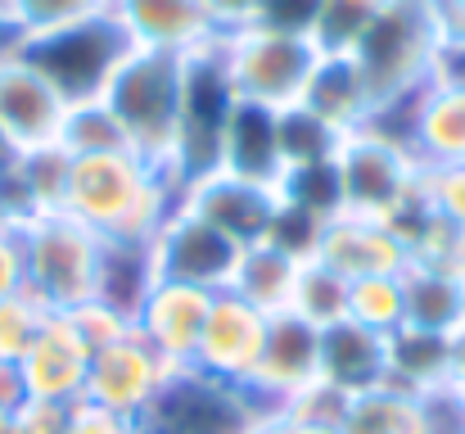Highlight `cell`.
Returning a JSON list of instances; mask_svg holds the SVG:
<instances>
[{"label": "cell", "instance_id": "obj_1", "mask_svg": "<svg viewBox=\"0 0 465 434\" xmlns=\"http://www.w3.org/2000/svg\"><path fill=\"white\" fill-rule=\"evenodd\" d=\"M176 204L181 181L163 163L141 158L136 149L73 158L64 213H73L100 240H154L158 227L176 213Z\"/></svg>", "mask_w": 465, "mask_h": 434}, {"label": "cell", "instance_id": "obj_2", "mask_svg": "<svg viewBox=\"0 0 465 434\" xmlns=\"http://www.w3.org/2000/svg\"><path fill=\"white\" fill-rule=\"evenodd\" d=\"M330 167L339 186V213L380 217L402 236V245L434 213L430 190H425V167L407 154V145H398L375 127L348 132L334 149Z\"/></svg>", "mask_w": 465, "mask_h": 434}, {"label": "cell", "instance_id": "obj_3", "mask_svg": "<svg viewBox=\"0 0 465 434\" xmlns=\"http://www.w3.org/2000/svg\"><path fill=\"white\" fill-rule=\"evenodd\" d=\"M448 50V27L434 0H384L371 32L357 41L352 59L375 91V105H398L439 77ZM375 109V114H380Z\"/></svg>", "mask_w": 465, "mask_h": 434}, {"label": "cell", "instance_id": "obj_4", "mask_svg": "<svg viewBox=\"0 0 465 434\" xmlns=\"http://www.w3.org/2000/svg\"><path fill=\"white\" fill-rule=\"evenodd\" d=\"M181 86H185V55L136 45L100 96L114 109L127 145L141 158L163 163L167 172H172L176 123H181Z\"/></svg>", "mask_w": 465, "mask_h": 434}, {"label": "cell", "instance_id": "obj_5", "mask_svg": "<svg viewBox=\"0 0 465 434\" xmlns=\"http://www.w3.org/2000/svg\"><path fill=\"white\" fill-rule=\"evenodd\" d=\"M132 50H136V41L114 18V9L18 41V55L64 96V105L100 100L104 86L114 82V73L123 68V59Z\"/></svg>", "mask_w": 465, "mask_h": 434}, {"label": "cell", "instance_id": "obj_6", "mask_svg": "<svg viewBox=\"0 0 465 434\" xmlns=\"http://www.w3.org/2000/svg\"><path fill=\"white\" fill-rule=\"evenodd\" d=\"M226 77L235 86V100L262 105V109H290L303 100L312 73L321 64V50L308 32H285V27H240L217 41Z\"/></svg>", "mask_w": 465, "mask_h": 434}, {"label": "cell", "instance_id": "obj_7", "mask_svg": "<svg viewBox=\"0 0 465 434\" xmlns=\"http://www.w3.org/2000/svg\"><path fill=\"white\" fill-rule=\"evenodd\" d=\"M23 240V281L36 303L50 312H73L95 294L100 236L82 227L73 213H41L18 222Z\"/></svg>", "mask_w": 465, "mask_h": 434}, {"label": "cell", "instance_id": "obj_8", "mask_svg": "<svg viewBox=\"0 0 465 434\" xmlns=\"http://www.w3.org/2000/svg\"><path fill=\"white\" fill-rule=\"evenodd\" d=\"M222 41V36H217ZM203 45L185 55V86H181V123H176V149H172V177L190 186L194 177L213 172L222 158V136L235 114V86L226 77L222 50Z\"/></svg>", "mask_w": 465, "mask_h": 434}, {"label": "cell", "instance_id": "obj_9", "mask_svg": "<svg viewBox=\"0 0 465 434\" xmlns=\"http://www.w3.org/2000/svg\"><path fill=\"white\" fill-rule=\"evenodd\" d=\"M267 417L272 412L244 385H226L194 367H181L136 421L141 434H249Z\"/></svg>", "mask_w": 465, "mask_h": 434}, {"label": "cell", "instance_id": "obj_10", "mask_svg": "<svg viewBox=\"0 0 465 434\" xmlns=\"http://www.w3.org/2000/svg\"><path fill=\"white\" fill-rule=\"evenodd\" d=\"M371 127L407 145V154L425 172L465 163V86L452 77H434L425 91L384 105Z\"/></svg>", "mask_w": 465, "mask_h": 434}, {"label": "cell", "instance_id": "obj_11", "mask_svg": "<svg viewBox=\"0 0 465 434\" xmlns=\"http://www.w3.org/2000/svg\"><path fill=\"white\" fill-rule=\"evenodd\" d=\"M172 367L154 344L127 326L118 339H109L104 348L91 353V371H86V403L123 412V417H141L158 399V389L172 380Z\"/></svg>", "mask_w": 465, "mask_h": 434}, {"label": "cell", "instance_id": "obj_12", "mask_svg": "<svg viewBox=\"0 0 465 434\" xmlns=\"http://www.w3.org/2000/svg\"><path fill=\"white\" fill-rule=\"evenodd\" d=\"M181 208L208 222L213 231H222L226 240H235L240 249H249L272 236V222L281 213V186L244 181L235 172L213 167L190 186H181Z\"/></svg>", "mask_w": 465, "mask_h": 434}, {"label": "cell", "instance_id": "obj_13", "mask_svg": "<svg viewBox=\"0 0 465 434\" xmlns=\"http://www.w3.org/2000/svg\"><path fill=\"white\" fill-rule=\"evenodd\" d=\"M154 245V272L158 281H176V286H194L208 294L231 289L235 263H240V245L226 240L222 231H213L208 222H199L194 213H185L176 204V213L158 227Z\"/></svg>", "mask_w": 465, "mask_h": 434}, {"label": "cell", "instance_id": "obj_14", "mask_svg": "<svg viewBox=\"0 0 465 434\" xmlns=\"http://www.w3.org/2000/svg\"><path fill=\"white\" fill-rule=\"evenodd\" d=\"M321 380V330L308 326L294 312L267 317V339H262V358L253 380L244 385L272 417L285 412L290 399H299L308 385Z\"/></svg>", "mask_w": 465, "mask_h": 434}, {"label": "cell", "instance_id": "obj_15", "mask_svg": "<svg viewBox=\"0 0 465 434\" xmlns=\"http://www.w3.org/2000/svg\"><path fill=\"white\" fill-rule=\"evenodd\" d=\"M262 339H267V317L258 308H249L244 298H235L231 289L213 294L208 321L199 330L194 344V371L217 376L226 385H249L262 358Z\"/></svg>", "mask_w": 465, "mask_h": 434}, {"label": "cell", "instance_id": "obj_16", "mask_svg": "<svg viewBox=\"0 0 465 434\" xmlns=\"http://www.w3.org/2000/svg\"><path fill=\"white\" fill-rule=\"evenodd\" d=\"M64 96L14 50L0 59V141L9 149H41L59 145L64 127Z\"/></svg>", "mask_w": 465, "mask_h": 434}, {"label": "cell", "instance_id": "obj_17", "mask_svg": "<svg viewBox=\"0 0 465 434\" xmlns=\"http://www.w3.org/2000/svg\"><path fill=\"white\" fill-rule=\"evenodd\" d=\"M27 399L41 403H82L86 399V371H91V344L77 335V326L68 321V312H50L41 335L32 339V348L18 362Z\"/></svg>", "mask_w": 465, "mask_h": 434}, {"label": "cell", "instance_id": "obj_18", "mask_svg": "<svg viewBox=\"0 0 465 434\" xmlns=\"http://www.w3.org/2000/svg\"><path fill=\"white\" fill-rule=\"evenodd\" d=\"M316 263L334 267L343 281H361V277H384V272H402L407 267V245L402 236L380 222V217H357V213H334L321 236H316Z\"/></svg>", "mask_w": 465, "mask_h": 434}, {"label": "cell", "instance_id": "obj_19", "mask_svg": "<svg viewBox=\"0 0 465 434\" xmlns=\"http://www.w3.org/2000/svg\"><path fill=\"white\" fill-rule=\"evenodd\" d=\"M109 9L127 27V36L145 50L194 55L222 36L203 0H114Z\"/></svg>", "mask_w": 465, "mask_h": 434}, {"label": "cell", "instance_id": "obj_20", "mask_svg": "<svg viewBox=\"0 0 465 434\" xmlns=\"http://www.w3.org/2000/svg\"><path fill=\"white\" fill-rule=\"evenodd\" d=\"M208 308H213V294L208 289L154 281V289L145 294V303L136 312V330L154 344L172 367H190L194 362L199 330L208 321Z\"/></svg>", "mask_w": 465, "mask_h": 434}, {"label": "cell", "instance_id": "obj_21", "mask_svg": "<svg viewBox=\"0 0 465 434\" xmlns=\"http://www.w3.org/2000/svg\"><path fill=\"white\" fill-rule=\"evenodd\" d=\"M321 380L339 394H366L389 380V335H375L357 321L321 330Z\"/></svg>", "mask_w": 465, "mask_h": 434}, {"label": "cell", "instance_id": "obj_22", "mask_svg": "<svg viewBox=\"0 0 465 434\" xmlns=\"http://www.w3.org/2000/svg\"><path fill=\"white\" fill-rule=\"evenodd\" d=\"M299 105H308L312 114L321 123H330L339 136L371 127V118L380 109L375 105V91L361 77V68H357L352 55H321V64H316V73H312V82Z\"/></svg>", "mask_w": 465, "mask_h": 434}, {"label": "cell", "instance_id": "obj_23", "mask_svg": "<svg viewBox=\"0 0 465 434\" xmlns=\"http://www.w3.org/2000/svg\"><path fill=\"white\" fill-rule=\"evenodd\" d=\"M68 177H73V154L64 145L23 149V154H14L9 172L0 177V195L9 199L18 222L23 217H41V213H64Z\"/></svg>", "mask_w": 465, "mask_h": 434}, {"label": "cell", "instance_id": "obj_24", "mask_svg": "<svg viewBox=\"0 0 465 434\" xmlns=\"http://www.w3.org/2000/svg\"><path fill=\"white\" fill-rule=\"evenodd\" d=\"M222 172H235L244 181H262V186H281L285 181V158L276 141V109L262 105H235L226 136H222Z\"/></svg>", "mask_w": 465, "mask_h": 434}, {"label": "cell", "instance_id": "obj_25", "mask_svg": "<svg viewBox=\"0 0 465 434\" xmlns=\"http://www.w3.org/2000/svg\"><path fill=\"white\" fill-rule=\"evenodd\" d=\"M154 245L150 240H100V267H95V303L114 308L136 326V312L145 294L154 289Z\"/></svg>", "mask_w": 465, "mask_h": 434}, {"label": "cell", "instance_id": "obj_26", "mask_svg": "<svg viewBox=\"0 0 465 434\" xmlns=\"http://www.w3.org/2000/svg\"><path fill=\"white\" fill-rule=\"evenodd\" d=\"M299 267L303 258L276 249V245H249L235 263L231 277V294L244 298L249 308H258L262 317H281L294 303V286H299Z\"/></svg>", "mask_w": 465, "mask_h": 434}, {"label": "cell", "instance_id": "obj_27", "mask_svg": "<svg viewBox=\"0 0 465 434\" xmlns=\"http://www.w3.org/2000/svg\"><path fill=\"white\" fill-rule=\"evenodd\" d=\"M452 376V335H434L420 326H402L389 335V380L402 394H425L434 385H448Z\"/></svg>", "mask_w": 465, "mask_h": 434}, {"label": "cell", "instance_id": "obj_28", "mask_svg": "<svg viewBox=\"0 0 465 434\" xmlns=\"http://www.w3.org/2000/svg\"><path fill=\"white\" fill-rule=\"evenodd\" d=\"M402 294H407V326L434 335H457L465 326V277L402 267Z\"/></svg>", "mask_w": 465, "mask_h": 434}, {"label": "cell", "instance_id": "obj_29", "mask_svg": "<svg viewBox=\"0 0 465 434\" xmlns=\"http://www.w3.org/2000/svg\"><path fill=\"white\" fill-rule=\"evenodd\" d=\"M339 430L343 434H425V426H420V399L402 394L393 385L352 394Z\"/></svg>", "mask_w": 465, "mask_h": 434}, {"label": "cell", "instance_id": "obj_30", "mask_svg": "<svg viewBox=\"0 0 465 434\" xmlns=\"http://www.w3.org/2000/svg\"><path fill=\"white\" fill-rule=\"evenodd\" d=\"M276 141H281L285 172H299V167L334 163V149L343 136L330 123H321L308 105H290V109H276Z\"/></svg>", "mask_w": 465, "mask_h": 434}, {"label": "cell", "instance_id": "obj_31", "mask_svg": "<svg viewBox=\"0 0 465 434\" xmlns=\"http://www.w3.org/2000/svg\"><path fill=\"white\" fill-rule=\"evenodd\" d=\"M348 289H352V281H343L334 267L308 258V263L299 267V286H294L290 312L303 317V321L316 326V330L339 326V321H348Z\"/></svg>", "mask_w": 465, "mask_h": 434}, {"label": "cell", "instance_id": "obj_32", "mask_svg": "<svg viewBox=\"0 0 465 434\" xmlns=\"http://www.w3.org/2000/svg\"><path fill=\"white\" fill-rule=\"evenodd\" d=\"M348 321L375 330V335H393L407 326V294H402V272H384V277H361L348 289Z\"/></svg>", "mask_w": 465, "mask_h": 434}, {"label": "cell", "instance_id": "obj_33", "mask_svg": "<svg viewBox=\"0 0 465 434\" xmlns=\"http://www.w3.org/2000/svg\"><path fill=\"white\" fill-rule=\"evenodd\" d=\"M380 9H384V0H321V9L312 18L316 50L321 55H352L357 41L380 18Z\"/></svg>", "mask_w": 465, "mask_h": 434}, {"label": "cell", "instance_id": "obj_34", "mask_svg": "<svg viewBox=\"0 0 465 434\" xmlns=\"http://www.w3.org/2000/svg\"><path fill=\"white\" fill-rule=\"evenodd\" d=\"M59 145L73 154V158H91V154H114V149H132L114 109L104 100H82V105H68L64 114V127H59Z\"/></svg>", "mask_w": 465, "mask_h": 434}, {"label": "cell", "instance_id": "obj_35", "mask_svg": "<svg viewBox=\"0 0 465 434\" xmlns=\"http://www.w3.org/2000/svg\"><path fill=\"white\" fill-rule=\"evenodd\" d=\"M407 267H430V272L465 277V231L452 227L448 217L430 213L411 231V240H407Z\"/></svg>", "mask_w": 465, "mask_h": 434}, {"label": "cell", "instance_id": "obj_36", "mask_svg": "<svg viewBox=\"0 0 465 434\" xmlns=\"http://www.w3.org/2000/svg\"><path fill=\"white\" fill-rule=\"evenodd\" d=\"M109 5H114V0H0V9L14 18V27H18L23 36L68 27V23H77V18L104 14Z\"/></svg>", "mask_w": 465, "mask_h": 434}, {"label": "cell", "instance_id": "obj_37", "mask_svg": "<svg viewBox=\"0 0 465 434\" xmlns=\"http://www.w3.org/2000/svg\"><path fill=\"white\" fill-rule=\"evenodd\" d=\"M45 317H50V308L36 303L27 289L0 298V362H23V353L41 335Z\"/></svg>", "mask_w": 465, "mask_h": 434}, {"label": "cell", "instance_id": "obj_38", "mask_svg": "<svg viewBox=\"0 0 465 434\" xmlns=\"http://www.w3.org/2000/svg\"><path fill=\"white\" fill-rule=\"evenodd\" d=\"M420 426H425V434H465V389H457L452 380L425 389L420 394Z\"/></svg>", "mask_w": 465, "mask_h": 434}, {"label": "cell", "instance_id": "obj_39", "mask_svg": "<svg viewBox=\"0 0 465 434\" xmlns=\"http://www.w3.org/2000/svg\"><path fill=\"white\" fill-rule=\"evenodd\" d=\"M343 412H348V394H339L334 385L316 380V385H308L299 399H290V403H285V412H281V417L316 421V426H339V421H343Z\"/></svg>", "mask_w": 465, "mask_h": 434}, {"label": "cell", "instance_id": "obj_40", "mask_svg": "<svg viewBox=\"0 0 465 434\" xmlns=\"http://www.w3.org/2000/svg\"><path fill=\"white\" fill-rule=\"evenodd\" d=\"M425 190H430L434 213H439V217H448L452 227H461L465 231V163L425 172Z\"/></svg>", "mask_w": 465, "mask_h": 434}, {"label": "cell", "instance_id": "obj_41", "mask_svg": "<svg viewBox=\"0 0 465 434\" xmlns=\"http://www.w3.org/2000/svg\"><path fill=\"white\" fill-rule=\"evenodd\" d=\"M68 321H73V326H77V335L91 344V353H95V348H104L109 339H118V335L132 326L127 317H118L114 308H104V303H95V298H86L82 308H73V312H68Z\"/></svg>", "mask_w": 465, "mask_h": 434}, {"label": "cell", "instance_id": "obj_42", "mask_svg": "<svg viewBox=\"0 0 465 434\" xmlns=\"http://www.w3.org/2000/svg\"><path fill=\"white\" fill-rule=\"evenodd\" d=\"M68 434H141L136 417H123V412H109V408H95V403H73V417H68Z\"/></svg>", "mask_w": 465, "mask_h": 434}, {"label": "cell", "instance_id": "obj_43", "mask_svg": "<svg viewBox=\"0 0 465 434\" xmlns=\"http://www.w3.org/2000/svg\"><path fill=\"white\" fill-rule=\"evenodd\" d=\"M68 417H73V408H64V403L27 399L14 412V434H68Z\"/></svg>", "mask_w": 465, "mask_h": 434}, {"label": "cell", "instance_id": "obj_44", "mask_svg": "<svg viewBox=\"0 0 465 434\" xmlns=\"http://www.w3.org/2000/svg\"><path fill=\"white\" fill-rule=\"evenodd\" d=\"M321 0H262V18L267 27H285V32H308L312 36V18H316Z\"/></svg>", "mask_w": 465, "mask_h": 434}, {"label": "cell", "instance_id": "obj_45", "mask_svg": "<svg viewBox=\"0 0 465 434\" xmlns=\"http://www.w3.org/2000/svg\"><path fill=\"white\" fill-rule=\"evenodd\" d=\"M203 5H208V14H213L222 36L240 32V27H253L262 18V0H203Z\"/></svg>", "mask_w": 465, "mask_h": 434}, {"label": "cell", "instance_id": "obj_46", "mask_svg": "<svg viewBox=\"0 0 465 434\" xmlns=\"http://www.w3.org/2000/svg\"><path fill=\"white\" fill-rule=\"evenodd\" d=\"M27 286L23 281V240H18V227L0 236V298L18 294Z\"/></svg>", "mask_w": 465, "mask_h": 434}, {"label": "cell", "instance_id": "obj_47", "mask_svg": "<svg viewBox=\"0 0 465 434\" xmlns=\"http://www.w3.org/2000/svg\"><path fill=\"white\" fill-rule=\"evenodd\" d=\"M27 403V385L18 362H0V412H18Z\"/></svg>", "mask_w": 465, "mask_h": 434}, {"label": "cell", "instance_id": "obj_48", "mask_svg": "<svg viewBox=\"0 0 465 434\" xmlns=\"http://www.w3.org/2000/svg\"><path fill=\"white\" fill-rule=\"evenodd\" d=\"M434 5L448 27V41H465V0H434Z\"/></svg>", "mask_w": 465, "mask_h": 434}, {"label": "cell", "instance_id": "obj_49", "mask_svg": "<svg viewBox=\"0 0 465 434\" xmlns=\"http://www.w3.org/2000/svg\"><path fill=\"white\" fill-rule=\"evenodd\" d=\"M439 77H452V82L465 86V41H448L443 64H439Z\"/></svg>", "mask_w": 465, "mask_h": 434}, {"label": "cell", "instance_id": "obj_50", "mask_svg": "<svg viewBox=\"0 0 465 434\" xmlns=\"http://www.w3.org/2000/svg\"><path fill=\"white\" fill-rule=\"evenodd\" d=\"M272 434H343L339 426H316V421H294V417H276Z\"/></svg>", "mask_w": 465, "mask_h": 434}, {"label": "cell", "instance_id": "obj_51", "mask_svg": "<svg viewBox=\"0 0 465 434\" xmlns=\"http://www.w3.org/2000/svg\"><path fill=\"white\" fill-rule=\"evenodd\" d=\"M457 389H465V326L452 335V376H448Z\"/></svg>", "mask_w": 465, "mask_h": 434}, {"label": "cell", "instance_id": "obj_52", "mask_svg": "<svg viewBox=\"0 0 465 434\" xmlns=\"http://www.w3.org/2000/svg\"><path fill=\"white\" fill-rule=\"evenodd\" d=\"M18 41H23V32H18V27H14V18L0 9V59H5V55H14V50H18Z\"/></svg>", "mask_w": 465, "mask_h": 434}, {"label": "cell", "instance_id": "obj_53", "mask_svg": "<svg viewBox=\"0 0 465 434\" xmlns=\"http://www.w3.org/2000/svg\"><path fill=\"white\" fill-rule=\"evenodd\" d=\"M14 227H18V213H14V208H9V199L0 195V236H5V231H14Z\"/></svg>", "mask_w": 465, "mask_h": 434}, {"label": "cell", "instance_id": "obj_54", "mask_svg": "<svg viewBox=\"0 0 465 434\" xmlns=\"http://www.w3.org/2000/svg\"><path fill=\"white\" fill-rule=\"evenodd\" d=\"M272 430H276V417H267V421H258V426H253V430H249V434H272Z\"/></svg>", "mask_w": 465, "mask_h": 434}, {"label": "cell", "instance_id": "obj_55", "mask_svg": "<svg viewBox=\"0 0 465 434\" xmlns=\"http://www.w3.org/2000/svg\"><path fill=\"white\" fill-rule=\"evenodd\" d=\"M0 434H14V412H0Z\"/></svg>", "mask_w": 465, "mask_h": 434}]
</instances>
